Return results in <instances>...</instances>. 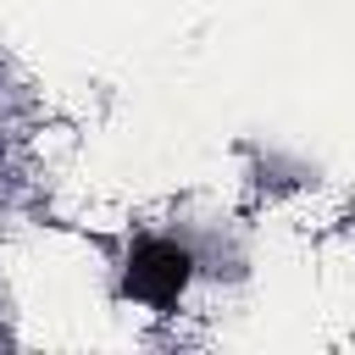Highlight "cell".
<instances>
[{"label": "cell", "mask_w": 355, "mask_h": 355, "mask_svg": "<svg viewBox=\"0 0 355 355\" xmlns=\"http://www.w3.org/2000/svg\"><path fill=\"white\" fill-rule=\"evenodd\" d=\"M155 277H161V294H172V288L183 283V255H178V250H166V244H150V250L139 255L133 283H139L144 294H155Z\"/></svg>", "instance_id": "obj_1"}]
</instances>
